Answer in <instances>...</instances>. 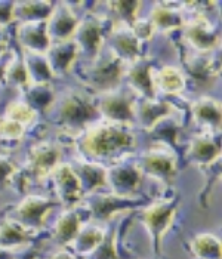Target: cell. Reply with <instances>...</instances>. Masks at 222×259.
I'll use <instances>...</instances> for the list:
<instances>
[{"label": "cell", "instance_id": "60d3db41", "mask_svg": "<svg viewBox=\"0 0 222 259\" xmlns=\"http://www.w3.org/2000/svg\"><path fill=\"white\" fill-rule=\"evenodd\" d=\"M15 2H0V24H8L14 20Z\"/></svg>", "mask_w": 222, "mask_h": 259}, {"label": "cell", "instance_id": "7bdbcfd3", "mask_svg": "<svg viewBox=\"0 0 222 259\" xmlns=\"http://www.w3.org/2000/svg\"><path fill=\"white\" fill-rule=\"evenodd\" d=\"M0 259H15V255L11 252V249L0 246Z\"/></svg>", "mask_w": 222, "mask_h": 259}, {"label": "cell", "instance_id": "836d02e7", "mask_svg": "<svg viewBox=\"0 0 222 259\" xmlns=\"http://www.w3.org/2000/svg\"><path fill=\"white\" fill-rule=\"evenodd\" d=\"M110 8H113V12L120 18L129 28L134 25V22L137 21L135 18V14H137V9L140 6L138 2H111L108 3Z\"/></svg>", "mask_w": 222, "mask_h": 259}, {"label": "cell", "instance_id": "ba28073f", "mask_svg": "<svg viewBox=\"0 0 222 259\" xmlns=\"http://www.w3.org/2000/svg\"><path fill=\"white\" fill-rule=\"evenodd\" d=\"M100 114L114 123H130L135 119V102L126 92H107L98 105Z\"/></svg>", "mask_w": 222, "mask_h": 259}, {"label": "cell", "instance_id": "6da1fadb", "mask_svg": "<svg viewBox=\"0 0 222 259\" xmlns=\"http://www.w3.org/2000/svg\"><path fill=\"white\" fill-rule=\"evenodd\" d=\"M135 135L121 123L101 124L87 132L83 140L84 150L94 157H114L135 147Z\"/></svg>", "mask_w": 222, "mask_h": 259}, {"label": "cell", "instance_id": "9c48e42d", "mask_svg": "<svg viewBox=\"0 0 222 259\" xmlns=\"http://www.w3.org/2000/svg\"><path fill=\"white\" fill-rule=\"evenodd\" d=\"M46 25L51 41L58 43L71 39L79 25V20L68 3H60L57 8H54L51 17L46 21Z\"/></svg>", "mask_w": 222, "mask_h": 259}, {"label": "cell", "instance_id": "277c9868", "mask_svg": "<svg viewBox=\"0 0 222 259\" xmlns=\"http://www.w3.org/2000/svg\"><path fill=\"white\" fill-rule=\"evenodd\" d=\"M176 206H178V199H167L151 204L148 209L142 212V221L148 228V233L153 240V246L157 252L160 249L163 236L175 217Z\"/></svg>", "mask_w": 222, "mask_h": 259}, {"label": "cell", "instance_id": "8fae6325", "mask_svg": "<svg viewBox=\"0 0 222 259\" xmlns=\"http://www.w3.org/2000/svg\"><path fill=\"white\" fill-rule=\"evenodd\" d=\"M141 200L134 199L132 196L119 194H95L89 200V209L95 220H107L119 210H126L134 206H140Z\"/></svg>", "mask_w": 222, "mask_h": 259}, {"label": "cell", "instance_id": "e0dca14e", "mask_svg": "<svg viewBox=\"0 0 222 259\" xmlns=\"http://www.w3.org/2000/svg\"><path fill=\"white\" fill-rule=\"evenodd\" d=\"M79 55V49L77 45L74 43V40H65V41H58L55 45H51V48L48 49V61L51 64V68L54 71V74H62L70 71L73 62L76 60V57Z\"/></svg>", "mask_w": 222, "mask_h": 259}, {"label": "cell", "instance_id": "5bb4252c", "mask_svg": "<svg viewBox=\"0 0 222 259\" xmlns=\"http://www.w3.org/2000/svg\"><path fill=\"white\" fill-rule=\"evenodd\" d=\"M61 157V150L58 145L51 142H41L30 151V170L36 177H43L58 166Z\"/></svg>", "mask_w": 222, "mask_h": 259}, {"label": "cell", "instance_id": "d6986e66", "mask_svg": "<svg viewBox=\"0 0 222 259\" xmlns=\"http://www.w3.org/2000/svg\"><path fill=\"white\" fill-rule=\"evenodd\" d=\"M71 167L80 181L83 191L92 193L101 187L108 185L107 170L102 166H98L95 163H89V161H77L76 166H71Z\"/></svg>", "mask_w": 222, "mask_h": 259}, {"label": "cell", "instance_id": "f546056e", "mask_svg": "<svg viewBox=\"0 0 222 259\" xmlns=\"http://www.w3.org/2000/svg\"><path fill=\"white\" fill-rule=\"evenodd\" d=\"M80 231V217L76 210H68L61 217L55 227V239L60 243H71Z\"/></svg>", "mask_w": 222, "mask_h": 259}, {"label": "cell", "instance_id": "4316f807", "mask_svg": "<svg viewBox=\"0 0 222 259\" xmlns=\"http://www.w3.org/2000/svg\"><path fill=\"white\" fill-rule=\"evenodd\" d=\"M190 156L194 161L206 164L219 156V142L209 137H199L191 144Z\"/></svg>", "mask_w": 222, "mask_h": 259}, {"label": "cell", "instance_id": "d590c367", "mask_svg": "<svg viewBox=\"0 0 222 259\" xmlns=\"http://www.w3.org/2000/svg\"><path fill=\"white\" fill-rule=\"evenodd\" d=\"M151 132H153V135L157 137L159 140L167 141V142H170V145H175V144H176V138H178L180 129H178V126H176L172 120L169 119V117H166V119L160 120V121L151 129Z\"/></svg>", "mask_w": 222, "mask_h": 259}, {"label": "cell", "instance_id": "8992f818", "mask_svg": "<svg viewBox=\"0 0 222 259\" xmlns=\"http://www.w3.org/2000/svg\"><path fill=\"white\" fill-rule=\"evenodd\" d=\"M57 206V201L40 196H28L14 210L12 221L25 228H40L46 215Z\"/></svg>", "mask_w": 222, "mask_h": 259}, {"label": "cell", "instance_id": "f35d334b", "mask_svg": "<svg viewBox=\"0 0 222 259\" xmlns=\"http://www.w3.org/2000/svg\"><path fill=\"white\" fill-rule=\"evenodd\" d=\"M130 30L134 31V34L140 39L144 40H148L153 34H154V25H153V22L151 21H135L134 22V25L130 27Z\"/></svg>", "mask_w": 222, "mask_h": 259}, {"label": "cell", "instance_id": "d4e9b609", "mask_svg": "<svg viewBox=\"0 0 222 259\" xmlns=\"http://www.w3.org/2000/svg\"><path fill=\"white\" fill-rule=\"evenodd\" d=\"M28 240H30V236H28L27 228L18 222L9 220L0 224V246L2 247L11 249L14 246L25 244Z\"/></svg>", "mask_w": 222, "mask_h": 259}, {"label": "cell", "instance_id": "83f0119b", "mask_svg": "<svg viewBox=\"0 0 222 259\" xmlns=\"http://www.w3.org/2000/svg\"><path fill=\"white\" fill-rule=\"evenodd\" d=\"M104 234L105 233L102 231L101 228H98V227H94V225L86 227V228L80 230L79 234L71 241L73 246H74L73 249L77 253H81V255H86V253L91 255L102 241Z\"/></svg>", "mask_w": 222, "mask_h": 259}, {"label": "cell", "instance_id": "74e56055", "mask_svg": "<svg viewBox=\"0 0 222 259\" xmlns=\"http://www.w3.org/2000/svg\"><path fill=\"white\" fill-rule=\"evenodd\" d=\"M34 116V110L28 105V104H15L8 110V117L18 123H24V121H31Z\"/></svg>", "mask_w": 222, "mask_h": 259}, {"label": "cell", "instance_id": "4dcf8cb0", "mask_svg": "<svg viewBox=\"0 0 222 259\" xmlns=\"http://www.w3.org/2000/svg\"><path fill=\"white\" fill-rule=\"evenodd\" d=\"M28 105L34 110H45L54 102V91L49 83H39V84H28L27 92Z\"/></svg>", "mask_w": 222, "mask_h": 259}, {"label": "cell", "instance_id": "d6a6232c", "mask_svg": "<svg viewBox=\"0 0 222 259\" xmlns=\"http://www.w3.org/2000/svg\"><path fill=\"white\" fill-rule=\"evenodd\" d=\"M160 86L163 91L169 92V94H175L178 91H181L184 88V77L182 73L178 68L173 67H167L163 68L162 71L156 76V81H154V88Z\"/></svg>", "mask_w": 222, "mask_h": 259}, {"label": "cell", "instance_id": "2e32d148", "mask_svg": "<svg viewBox=\"0 0 222 259\" xmlns=\"http://www.w3.org/2000/svg\"><path fill=\"white\" fill-rule=\"evenodd\" d=\"M127 79L132 88L144 95L147 100L156 98V88H154V79L151 76V64L150 61L138 58L132 62V65L127 70Z\"/></svg>", "mask_w": 222, "mask_h": 259}, {"label": "cell", "instance_id": "f1b7e54d", "mask_svg": "<svg viewBox=\"0 0 222 259\" xmlns=\"http://www.w3.org/2000/svg\"><path fill=\"white\" fill-rule=\"evenodd\" d=\"M191 250L200 259H221V241L213 234H199L191 240Z\"/></svg>", "mask_w": 222, "mask_h": 259}, {"label": "cell", "instance_id": "5b68a950", "mask_svg": "<svg viewBox=\"0 0 222 259\" xmlns=\"http://www.w3.org/2000/svg\"><path fill=\"white\" fill-rule=\"evenodd\" d=\"M73 36V40L79 49V55H83L91 61H95L100 57L105 30L104 24L98 18L87 17L83 21H79V25Z\"/></svg>", "mask_w": 222, "mask_h": 259}, {"label": "cell", "instance_id": "9a60e30c", "mask_svg": "<svg viewBox=\"0 0 222 259\" xmlns=\"http://www.w3.org/2000/svg\"><path fill=\"white\" fill-rule=\"evenodd\" d=\"M54 177H55V185L58 188L60 199L61 201H64L65 206H71L80 200V194L83 191L80 181L70 164L57 166L54 169Z\"/></svg>", "mask_w": 222, "mask_h": 259}, {"label": "cell", "instance_id": "44dd1931", "mask_svg": "<svg viewBox=\"0 0 222 259\" xmlns=\"http://www.w3.org/2000/svg\"><path fill=\"white\" fill-rule=\"evenodd\" d=\"M22 58H24V62H25V68H27V73H28L30 84L49 83L51 79L55 76L52 68H51L49 61L46 58V55L25 51Z\"/></svg>", "mask_w": 222, "mask_h": 259}, {"label": "cell", "instance_id": "3957f363", "mask_svg": "<svg viewBox=\"0 0 222 259\" xmlns=\"http://www.w3.org/2000/svg\"><path fill=\"white\" fill-rule=\"evenodd\" d=\"M123 77V61L117 58L111 51L105 57H98L94 61L92 68L87 73L89 83L107 94L114 91Z\"/></svg>", "mask_w": 222, "mask_h": 259}, {"label": "cell", "instance_id": "ab89813d", "mask_svg": "<svg viewBox=\"0 0 222 259\" xmlns=\"http://www.w3.org/2000/svg\"><path fill=\"white\" fill-rule=\"evenodd\" d=\"M15 164L5 156L0 154V187L5 185V182L9 180L12 175H15Z\"/></svg>", "mask_w": 222, "mask_h": 259}, {"label": "cell", "instance_id": "4fadbf2b", "mask_svg": "<svg viewBox=\"0 0 222 259\" xmlns=\"http://www.w3.org/2000/svg\"><path fill=\"white\" fill-rule=\"evenodd\" d=\"M110 34V51L121 61H130L134 62L140 58L141 46L140 40L134 34V31L123 25L116 30H113Z\"/></svg>", "mask_w": 222, "mask_h": 259}, {"label": "cell", "instance_id": "8d00e7d4", "mask_svg": "<svg viewBox=\"0 0 222 259\" xmlns=\"http://www.w3.org/2000/svg\"><path fill=\"white\" fill-rule=\"evenodd\" d=\"M24 134L22 124L12 119H6L0 123V138L3 140H18Z\"/></svg>", "mask_w": 222, "mask_h": 259}, {"label": "cell", "instance_id": "484cf974", "mask_svg": "<svg viewBox=\"0 0 222 259\" xmlns=\"http://www.w3.org/2000/svg\"><path fill=\"white\" fill-rule=\"evenodd\" d=\"M151 22L154 30H172L182 25V15L178 9L169 8L167 3H159L151 15Z\"/></svg>", "mask_w": 222, "mask_h": 259}, {"label": "cell", "instance_id": "7402d4cb", "mask_svg": "<svg viewBox=\"0 0 222 259\" xmlns=\"http://www.w3.org/2000/svg\"><path fill=\"white\" fill-rule=\"evenodd\" d=\"M55 3L52 2H17L14 8V20L21 22L30 21H48L54 11Z\"/></svg>", "mask_w": 222, "mask_h": 259}, {"label": "cell", "instance_id": "7c38bea8", "mask_svg": "<svg viewBox=\"0 0 222 259\" xmlns=\"http://www.w3.org/2000/svg\"><path fill=\"white\" fill-rule=\"evenodd\" d=\"M141 178L142 172L138 164L120 163L107 170L108 185H111L119 196H130V193H134V190L140 185Z\"/></svg>", "mask_w": 222, "mask_h": 259}, {"label": "cell", "instance_id": "7a4b0ae2", "mask_svg": "<svg viewBox=\"0 0 222 259\" xmlns=\"http://www.w3.org/2000/svg\"><path fill=\"white\" fill-rule=\"evenodd\" d=\"M61 123L70 129H81L100 116L98 107L84 94H68L60 105Z\"/></svg>", "mask_w": 222, "mask_h": 259}, {"label": "cell", "instance_id": "cb8c5ba5", "mask_svg": "<svg viewBox=\"0 0 222 259\" xmlns=\"http://www.w3.org/2000/svg\"><path fill=\"white\" fill-rule=\"evenodd\" d=\"M185 70L190 76V79L194 81V84L197 86H209L212 83V80L215 77V67L213 64L206 58H200V57H196V58H191V60L187 62L185 65Z\"/></svg>", "mask_w": 222, "mask_h": 259}, {"label": "cell", "instance_id": "ffe728a7", "mask_svg": "<svg viewBox=\"0 0 222 259\" xmlns=\"http://www.w3.org/2000/svg\"><path fill=\"white\" fill-rule=\"evenodd\" d=\"M170 111H172L170 104L153 98V100L142 101L135 114L138 116V120L141 121L142 126L151 131L160 120L169 117Z\"/></svg>", "mask_w": 222, "mask_h": 259}, {"label": "cell", "instance_id": "ee69618b", "mask_svg": "<svg viewBox=\"0 0 222 259\" xmlns=\"http://www.w3.org/2000/svg\"><path fill=\"white\" fill-rule=\"evenodd\" d=\"M51 259H77L74 255L68 253V252H58L57 255H54Z\"/></svg>", "mask_w": 222, "mask_h": 259}, {"label": "cell", "instance_id": "e575fe53", "mask_svg": "<svg viewBox=\"0 0 222 259\" xmlns=\"http://www.w3.org/2000/svg\"><path fill=\"white\" fill-rule=\"evenodd\" d=\"M116 231H111L110 234H104V239L98 244V247L91 253L92 259H117L116 250Z\"/></svg>", "mask_w": 222, "mask_h": 259}, {"label": "cell", "instance_id": "30bf717a", "mask_svg": "<svg viewBox=\"0 0 222 259\" xmlns=\"http://www.w3.org/2000/svg\"><path fill=\"white\" fill-rule=\"evenodd\" d=\"M17 37L21 46L28 52L45 54L51 48L52 41L48 34L46 21H30L20 22L17 28Z\"/></svg>", "mask_w": 222, "mask_h": 259}, {"label": "cell", "instance_id": "1f68e13d", "mask_svg": "<svg viewBox=\"0 0 222 259\" xmlns=\"http://www.w3.org/2000/svg\"><path fill=\"white\" fill-rule=\"evenodd\" d=\"M5 79L8 80L11 84L18 86V88H25L30 84L28 73H27L22 55H15L14 58L9 60L8 65H6Z\"/></svg>", "mask_w": 222, "mask_h": 259}, {"label": "cell", "instance_id": "603a6c76", "mask_svg": "<svg viewBox=\"0 0 222 259\" xmlns=\"http://www.w3.org/2000/svg\"><path fill=\"white\" fill-rule=\"evenodd\" d=\"M194 119L203 126L218 129L221 124V107L219 102L210 98H202L193 105Z\"/></svg>", "mask_w": 222, "mask_h": 259}, {"label": "cell", "instance_id": "ac0fdd59", "mask_svg": "<svg viewBox=\"0 0 222 259\" xmlns=\"http://www.w3.org/2000/svg\"><path fill=\"white\" fill-rule=\"evenodd\" d=\"M185 37L194 48L200 51H209L219 41L218 31L204 20L191 21L185 27Z\"/></svg>", "mask_w": 222, "mask_h": 259}, {"label": "cell", "instance_id": "f6af8a7d", "mask_svg": "<svg viewBox=\"0 0 222 259\" xmlns=\"http://www.w3.org/2000/svg\"><path fill=\"white\" fill-rule=\"evenodd\" d=\"M6 45H8V40L0 36V57L6 54Z\"/></svg>", "mask_w": 222, "mask_h": 259}, {"label": "cell", "instance_id": "b9f144b4", "mask_svg": "<svg viewBox=\"0 0 222 259\" xmlns=\"http://www.w3.org/2000/svg\"><path fill=\"white\" fill-rule=\"evenodd\" d=\"M11 58H6V54L3 57H0V81L5 80V73H6V65Z\"/></svg>", "mask_w": 222, "mask_h": 259}, {"label": "cell", "instance_id": "52a82bcc", "mask_svg": "<svg viewBox=\"0 0 222 259\" xmlns=\"http://www.w3.org/2000/svg\"><path fill=\"white\" fill-rule=\"evenodd\" d=\"M138 167L141 172L169 182L175 177L176 160L175 156L169 151V148H151L142 154Z\"/></svg>", "mask_w": 222, "mask_h": 259}]
</instances>
